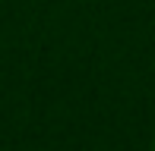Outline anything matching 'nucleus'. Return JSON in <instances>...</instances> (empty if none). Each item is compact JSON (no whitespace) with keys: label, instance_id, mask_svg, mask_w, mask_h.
<instances>
[{"label":"nucleus","instance_id":"nucleus-1","mask_svg":"<svg viewBox=\"0 0 155 151\" xmlns=\"http://www.w3.org/2000/svg\"><path fill=\"white\" fill-rule=\"evenodd\" d=\"M152 151H155V145H152Z\"/></svg>","mask_w":155,"mask_h":151}]
</instances>
